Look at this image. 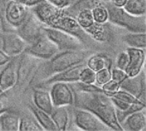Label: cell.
Segmentation results:
<instances>
[{
  "instance_id": "cell-6",
  "label": "cell",
  "mask_w": 146,
  "mask_h": 131,
  "mask_svg": "<svg viewBox=\"0 0 146 131\" xmlns=\"http://www.w3.org/2000/svg\"><path fill=\"white\" fill-rule=\"evenodd\" d=\"M74 122L75 125L81 130L86 131H108L112 130L106 124H104L93 112L76 108L74 110Z\"/></svg>"
},
{
  "instance_id": "cell-37",
  "label": "cell",
  "mask_w": 146,
  "mask_h": 131,
  "mask_svg": "<svg viewBox=\"0 0 146 131\" xmlns=\"http://www.w3.org/2000/svg\"><path fill=\"white\" fill-rule=\"evenodd\" d=\"M9 100L8 95L6 94V92H1L0 93V114L9 110Z\"/></svg>"
},
{
  "instance_id": "cell-26",
  "label": "cell",
  "mask_w": 146,
  "mask_h": 131,
  "mask_svg": "<svg viewBox=\"0 0 146 131\" xmlns=\"http://www.w3.org/2000/svg\"><path fill=\"white\" fill-rule=\"evenodd\" d=\"M74 17L77 20L79 25L85 30V32L92 27L95 23L91 9H82L77 11Z\"/></svg>"
},
{
  "instance_id": "cell-22",
  "label": "cell",
  "mask_w": 146,
  "mask_h": 131,
  "mask_svg": "<svg viewBox=\"0 0 146 131\" xmlns=\"http://www.w3.org/2000/svg\"><path fill=\"white\" fill-rule=\"evenodd\" d=\"M30 109H31L35 119L41 125V127L44 129V130L57 131V128H56L50 113L37 108L33 104L31 105Z\"/></svg>"
},
{
  "instance_id": "cell-35",
  "label": "cell",
  "mask_w": 146,
  "mask_h": 131,
  "mask_svg": "<svg viewBox=\"0 0 146 131\" xmlns=\"http://www.w3.org/2000/svg\"><path fill=\"white\" fill-rule=\"evenodd\" d=\"M127 77H128V76L127 75L125 70H121V69H119L117 67H115V68L111 69V79L114 80L115 82L121 84Z\"/></svg>"
},
{
  "instance_id": "cell-32",
  "label": "cell",
  "mask_w": 146,
  "mask_h": 131,
  "mask_svg": "<svg viewBox=\"0 0 146 131\" xmlns=\"http://www.w3.org/2000/svg\"><path fill=\"white\" fill-rule=\"evenodd\" d=\"M101 88L104 94H106L109 97H111V96L115 95L118 92V90L121 88V84L115 82L114 80L110 79L109 82L104 83L101 87Z\"/></svg>"
},
{
  "instance_id": "cell-2",
  "label": "cell",
  "mask_w": 146,
  "mask_h": 131,
  "mask_svg": "<svg viewBox=\"0 0 146 131\" xmlns=\"http://www.w3.org/2000/svg\"><path fill=\"white\" fill-rule=\"evenodd\" d=\"M30 12V8L16 0H0L3 32H16Z\"/></svg>"
},
{
  "instance_id": "cell-31",
  "label": "cell",
  "mask_w": 146,
  "mask_h": 131,
  "mask_svg": "<svg viewBox=\"0 0 146 131\" xmlns=\"http://www.w3.org/2000/svg\"><path fill=\"white\" fill-rule=\"evenodd\" d=\"M111 69L112 68H104L96 72L95 84L97 86L102 87L104 83L111 79Z\"/></svg>"
},
{
  "instance_id": "cell-45",
  "label": "cell",
  "mask_w": 146,
  "mask_h": 131,
  "mask_svg": "<svg viewBox=\"0 0 146 131\" xmlns=\"http://www.w3.org/2000/svg\"><path fill=\"white\" fill-rule=\"evenodd\" d=\"M0 69H1V67H0ZM0 93H1V92H0Z\"/></svg>"
},
{
  "instance_id": "cell-7",
  "label": "cell",
  "mask_w": 146,
  "mask_h": 131,
  "mask_svg": "<svg viewBox=\"0 0 146 131\" xmlns=\"http://www.w3.org/2000/svg\"><path fill=\"white\" fill-rule=\"evenodd\" d=\"M44 27L45 25H44V23L30 9L29 14L21 26L16 29V33L28 45H31L43 33H44Z\"/></svg>"
},
{
  "instance_id": "cell-1",
  "label": "cell",
  "mask_w": 146,
  "mask_h": 131,
  "mask_svg": "<svg viewBox=\"0 0 146 131\" xmlns=\"http://www.w3.org/2000/svg\"><path fill=\"white\" fill-rule=\"evenodd\" d=\"M74 103L78 108L88 110L96 114L112 130H124L118 121L116 110L110 97L103 92H85L74 89Z\"/></svg>"
},
{
  "instance_id": "cell-44",
  "label": "cell",
  "mask_w": 146,
  "mask_h": 131,
  "mask_svg": "<svg viewBox=\"0 0 146 131\" xmlns=\"http://www.w3.org/2000/svg\"><path fill=\"white\" fill-rule=\"evenodd\" d=\"M0 48H1V34H0Z\"/></svg>"
},
{
  "instance_id": "cell-11",
  "label": "cell",
  "mask_w": 146,
  "mask_h": 131,
  "mask_svg": "<svg viewBox=\"0 0 146 131\" xmlns=\"http://www.w3.org/2000/svg\"><path fill=\"white\" fill-rule=\"evenodd\" d=\"M50 88V97L54 106H71L74 103V94L70 83L57 82Z\"/></svg>"
},
{
  "instance_id": "cell-12",
  "label": "cell",
  "mask_w": 146,
  "mask_h": 131,
  "mask_svg": "<svg viewBox=\"0 0 146 131\" xmlns=\"http://www.w3.org/2000/svg\"><path fill=\"white\" fill-rule=\"evenodd\" d=\"M20 56L13 57L0 69V92H7L15 85L18 80V63Z\"/></svg>"
},
{
  "instance_id": "cell-3",
  "label": "cell",
  "mask_w": 146,
  "mask_h": 131,
  "mask_svg": "<svg viewBox=\"0 0 146 131\" xmlns=\"http://www.w3.org/2000/svg\"><path fill=\"white\" fill-rule=\"evenodd\" d=\"M109 12V22L121 27L129 32H145V15H133L122 7H116L110 3H105Z\"/></svg>"
},
{
  "instance_id": "cell-8",
  "label": "cell",
  "mask_w": 146,
  "mask_h": 131,
  "mask_svg": "<svg viewBox=\"0 0 146 131\" xmlns=\"http://www.w3.org/2000/svg\"><path fill=\"white\" fill-rule=\"evenodd\" d=\"M44 33L57 45L59 51L80 50L84 47L85 44L81 40L63 30L45 26Z\"/></svg>"
},
{
  "instance_id": "cell-13",
  "label": "cell",
  "mask_w": 146,
  "mask_h": 131,
  "mask_svg": "<svg viewBox=\"0 0 146 131\" xmlns=\"http://www.w3.org/2000/svg\"><path fill=\"white\" fill-rule=\"evenodd\" d=\"M121 88L124 89L134 96L141 102L145 103V75L143 70L139 75L132 77H127L121 83Z\"/></svg>"
},
{
  "instance_id": "cell-5",
  "label": "cell",
  "mask_w": 146,
  "mask_h": 131,
  "mask_svg": "<svg viewBox=\"0 0 146 131\" xmlns=\"http://www.w3.org/2000/svg\"><path fill=\"white\" fill-rule=\"evenodd\" d=\"M49 27L58 28L71 33L72 35L77 37L84 44H86L88 39H91L90 36L85 32V30L79 25L75 17L67 13L63 9Z\"/></svg>"
},
{
  "instance_id": "cell-41",
  "label": "cell",
  "mask_w": 146,
  "mask_h": 131,
  "mask_svg": "<svg viewBox=\"0 0 146 131\" xmlns=\"http://www.w3.org/2000/svg\"><path fill=\"white\" fill-rule=\"evenodd\" d=\"M127 0H110V3L116 7H123L126 3Z\"/></svg>"
},
{
  "instance_id": "cell-28",
  "label": "cell",
  "mask_w": 146,
  "mask_h": 131,
  "mask_svg": "<svg viewBox=\"0 0 146 131\" xmlns=\"http://www.w3.org/2000/svg\"><path fill=\"white\" fill-rule=\"evenodd\" d=\"M44 129L34 118L24 117L20 118L19 131H42Z\"/></svg>"
},
{
  "instance_id": "cell-39",
  "label": "cell",
  "mask_w": 146,
  "mask_h": 131,
  "mask_svg": "<svg viewBox=\"0 0 146 131\" xmlns=\"http://www.w3.org/2000/svg\"><path fill=\"white\" fill-rule=\"evenodd\" d=\"M16 1L26 5V6H27V7H29V8H31V7L36 5L37 3H40L43 0H16Z\"/></svg>"
},
{
  "instance_id": "cell-33",
  "label": "cell",
  "mask_w": 146,
  "mask_h": 131,
  "mask_svg": "<svg viewBox=\"0 0 146 131\" xmlns=\"http://www.w3.org/2000/svg\"><path fill=\"white\" fill-rule=\"evenodd\" d=\"M113 97L118 98V99H120V100H123V101H125V102H127L128 104H133V103L141 102L136 96H134L131 93H129V92H127V91H126L124 89H121V88H120L118 90V92L115 95H113Z\"/></svg>"
},
{
  "instance_id": "cell-43",
  "label": "cell",
  "mask_w": 146,
  "mask_h": 131,
  "mask_svg": "<svg viewBox=\"0 0 146 131\" xmlns=\"http://www.w3.org/2000/svg\"><path fill=\"white\" fill-rule=\"evenodd\" d=\"M100 1H102L103 3H110V0H100Z\"/></svg>"
},
{
  "instance_id": "cell-36",
  "label": "cell",
  "mask_w": 146,
  "mask_h": 131,
  "mask_svg": "<svg viewBox=\"0 0 146 131\" xmlns=\"http://www.w3.org/2000/svg\"><path fill=\"white\" fill-rule=\"evenodd\" d=\"M110 100H111V101H112L116 111H125L131 105V104H128V103H127V102H125V101H123L118 98L113 97V96L110 97Z\"/></svg>"
},
{
  "instance_id": "cell-4",
  "label": "cell",
  "mask_w": 146,
  "mask_h": 131,
  "mask_svg": "<svg viewBox=\"0 0 146 131\" xmlns=\"http://www.w3.org/2000/svg\"><path fill=\"white\" fill-rule=\"evenodd\" d=\"M87 55L88 52L83 49L60 51L50 59V70L54 74L84 63L88 57Z\"/></svg>"
},
{
  "instance_id": "cell-19",
  "label": "cell",
  "mask_w": 146,
  "mask_h": 131,
  "mask_svg": "<svg viewBox=\"0 0 146 131\" xmlns=\"http://www.w3.org/2000/svg\"><path fill=\"white\" fill-rule=\"evenodd\" d=\"M68 106H54L50 116L58 131L68 130L70 125V113Z\"/></svg>"
},
{
  "instance_id": "cell-27",
  "label": "cell",
  "mask_w": 146,
  "mask_h": 131,
  "mask_svg": "<svg viewBox=\"0 0 146 131\" xmlns=\"http://www.w3.org/2000/svg\"><path fill=\"white\" fill-rule=\"evenodd\" d=\"M93 20L96 23L105 24L109 22V12L104 3H100L92 9Z\"/></svg>"
},
{
  "instance_id": "cell-14",
  "label": "cell",
  "mask_w": 146,
  "mask_h": 131,
  "mask_svg": "<svg viewBox=\"0 0 146 131\" xmlns=\"http://www.w3.org/2000/svg\"><path fill=\"white\" fill-rule=\"evenodd\" d=\"M34 15L44 23V25L49 27L55 18L60 14L62 9L43 0L36 5L30 8Z\"/></svg>"
},
{
  "instance_id": "cell-20",
  "label": "cell",
  "mask_w": 146,
  "mask_h": 131,
  "mask_svg": "<svg viewBox=\"0 0 146 131\" xmlns=\"http://www.w3.org/2000/svg\"><path fill=\"white\" fill-rule=\"evenodd\" d=\"M91 39L98 42H107L111 39L112 33L108 23L99 24L94 23L92 27L86 31Z\"/></svg>"
},
{
  "instance_id": "cell-21",
  "label": "cell",
  "mask_w": 146,
  "mask_h": 131,
  "mask_svg": "<svg viewBox=\"0 0 146 131\" xmlns=\"http://www.w3.org/2000/svg\"><path fill=\"white\" fill-rule=\"evenodd\" d=\"M20 116L9 110L0 114V130L19 131Z\"/></svg>"
},
{
  "instance_id": "cell-15",
  "label": "cell",
  "mask_w": 146,
  "mask_h": 131,
  "mask_svg": "<svg viewBox=\"0 0 146 131\" xmlns=\"http://www.w3.org/2000/svg\"><path fill=\"white\" fill-rule=\"evenodd\" d=\"M126 51L129 56V63L125 71L129 77L135 76L144 70L145 62V49L127 47Z\"/></svg>"
},
{
  "instance_id": "cell-40",
  "label": "cell",
  "mask_w": 146,
  "mask_h": 131,
  "mask_svg": "<svg viewBox=\"0 0 146 131\" xmlns=\"http://www.w3.org/2000/svg\"><path fill=\"white\" fill-rule=\"evenodd\" d=\"M11 57L6 55L1 49H0V67L3 66L5 63H7Z\"/></svg>"
},
{
  "instance_id": "cell-23",
  "label": "cell",
  "mask_w": 146,
  "mask_h": 131,
  "mask_svg": "<svg viewBox=\"0 0 146 131\" xmlns=\"http://www.w3.org/2000/svg\"><path fill=\"white\" fill-rule=\"evenodd\" d=\"M86 65L97 72L104 68H112V61L108 56L99 53L89 56L86 60Z\"/></svg>"
},
{
  "instance_id": "cell-18",
  "label": "cell",
  "mask_w": 146,
  "mask_h": 131,
  "mask_svg": "<svg viewBox=\"0 0 146 131\" xmlns=\"http://www.w3.org/2000/svg\"><path fill=\"white\" fill-rule=\"evenodd\" d=\"M33 104L38 109L46 112L48 113H51L54 105L50 97V94L49 91L36 88L33 93Z\"/></svg>"
},
{
  "instance_id": "cell-9",
  "label": "cell",
  "mask_w": 146,
  "mask_h": 131,
  "mask_svg": "<svg viewBox=\"0 0 146 131\" xmlns=\"http://www.w3.org/2000/svg\"><path fill=\"white\" fill-rule=\"evenodd\" d=\"M25 51L38 59L50 60L60 51L57 45L44 33L33 44L28 45Z\"/></svg>"
},
{
  "instance_id": "cell-24",
  "label": "cell",
  "mask_w": 146,
  "mask_h": 131,
  "mask_svg": "<svg viewBox=\"0 0 146 131\" xmlns=\"http://www.w3.org/2000/svg\"><path fill=\"white\" fill-rule=\"evenodd\" d=\"M122 39L128 45V47L145 49V32H129L123 35Z\"/></svg>"
},
{
  "instance_id": "cell-17",
  "label": "cell",
  "mask_w": 146,
  "mask_h": 131,
  "mask_svg": "<svg viewBox=\"0 0 146 131\" xmlns=\"http://www.w3.org/2000/svg\"><path fill=\"white\" fill-rule=\"evenodd\" d=\"M123 130L131 131H144L146 129L145 108L128 115L121 123Z\"/></svg>"
},
{
  "instance_id": "cell-16",
  "label": "cell",
  "mask_w": 146,
  "mask_h": 131,
  "mask_svg": "<svg viewBox=\"0 0 146 131\" xmlns=\"http://www.w3.org/2000/svg\"><path fill=\"white\" fill-rule=\"evenodd\" d=\"M85 63L74 66L72 68L67 69L62 71H59L56 73H54L51 76L47 78L45 81L43 82L44 84L50 85L54 82H67V83H74L76 82H79V76L81 69L84 67Z\"/></svg>"
},
{
  "instance_id": "cell-29",
  "label": "cell",
  "mask_w": 146,
  "mask_h": 131,
  "mask_svg": "<svg viewBox=\"0 0 146 131\" xmlns=\"http://www.w3.org/2000/svg\"><path fill=\"white\" fill-rule=\"evenodd\" d=\"M145 103H142V102H139V103H133L131 104L125 111H116V116L118 118V121L120 122V124H121V123L124 121V119L130 114L143 110L145 108Z\"/></svg>"
},
{
  "instance_id": "cell-30",
  "label": "cell",
  "mask_w": 146,
  "mask_h": 131,
  "mask_svg": "<svg viewBox=\"0 0 146 131\" xmlns=\"http://www.w3.org/2000/svg\"><path fill=\"white\" fill-rule=\"evenodd\" d=\"M96 72L88 68L86 64L81 69L79 76V82L84 84H95Z\"/></svg>"
},
{
  "instance_id": "cell-38",
  "label": "cell",
  "mask_w": 146,
  "mask_h": 131,
  "mask_svg": "<svg viewBox=\"0 0 146 131\" xmlns=\"http://www.w3.org/2000/svg\"><path fill=\"white\" fill-rule=\"evenodd\" d=\"M45 1L57 6L58 8L66 9L68 6H70L72 3H74L76 0H45Z\"/></svg>"
},
{
  "instance_id": "cell-34",
  "label": "cell",
  "mask_w": 146,
  "mask_h": 131,
  "mask_svg": "<svg viewBox=\"0 0 146 131\" xmlns=\"http://www.w3.org/2000/svg\"><path fill=\"white\" fill-rule=\"evenodd\" d=\"M128 63H129V56H128L127 51H123L120 52L116 59V67L122 70H126V69L127 68Z\"/></svg>"
},
{
  "instance_id": "cell-25",
  "label": "cell",
  "mask_w": 146,
  "mask_h": 131,
  "mask_svg": "<svg viewBox=\"0 0 146 131\" xmlns=\"http://www.w3.org/2000/svg\"><path fill=\"white\" fill-rule=\"evenodd\" d=\"M127 12L133 15H145L146 0H127L122 7Z\"/></svg>"
},
{
  "instance_id": "cell-42",
  "label": "cell",
  "mask_w": 146,
  "mask_h": 131,
  "mask_svg": "<svg viewBox=\"0 0 146 131\" xmlns=\"http://www.w3.org/2000/svg\"><path fill=\"white\" fill-rule=\"evenodd\" d=\"M3 33V23H2V20L0 18V34Z\"/></svg>"
},
{
  "instance_id": "cell-10",
  "label": "cell",
  "mask_w": 146,
  "mask_h": 131,
  "mask_svg": "<svg viewBox=\"0 0 146 131\" xmlns=\"http://www.w3.org/2000/svg\"><path fill=\"white\" fill-rule=\"evenodd\" d=\"M28 44L15 31L3 32L1 33V50L9 57L21 55Z\"/></svg>"
}]
</instances>
